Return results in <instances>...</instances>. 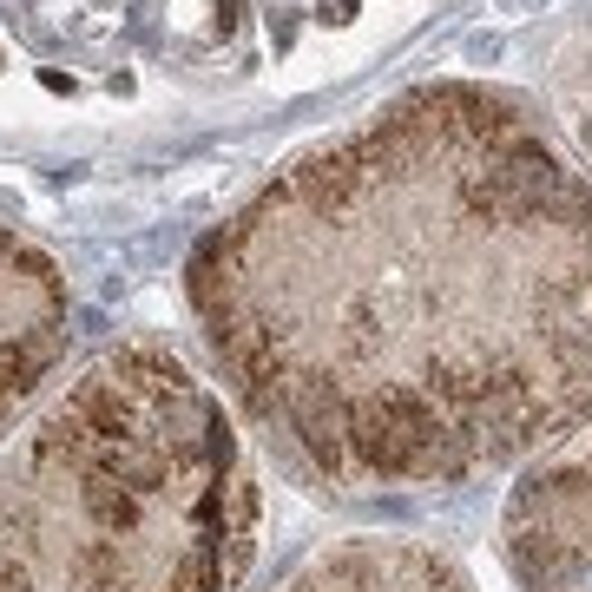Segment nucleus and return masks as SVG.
<instances>
[{
    "mask_svg": "<svg viewBox=\"0 0 592 592\" xmlns=\"http://www.w3.org/2000/svg\"><path fill=\"white\" fill-rule=\"evenodd\" d=\"M185 290L237 402L349 494L468 481L592 408V185L487 86L303 152Z\"/></svg>",
    "mask_w": 592,
    "mask_h": 592,
    "instance_id": "f257e3e1",
    "label": "nucleus"
},
{
    "mask_svg": "<svg viewBox=\"0 0 592 592\" xmlns=\"http://www.w3.org/2000/svg\"><path fill=\"white\" fill-rule=\"evenodd\" d=\"M250 553L244 441L172 349H106L0 441V592H231Z\"/></svg>",
    "mask_w": 592,
    "mask_h": 592,
    "instance_id": "f03ea898",
    "label": "nucleus"
},
{
    "mask_svg": "<svg viewBox=\"0 0 592 592\" xmlns=\"http://www.w3.org/2000/svg\"><path fill=\"white\" fill-rule=\"evenodd\" d=\"M507 566L520 592H592V421L520 474L507 500Z\"/></svg>",
    "mask_w": 592,
    "mask_h": 592,
    "instance_id": "7ed1b4c3",
    "label": "nucleus"
},
{
    "mask_svg": "<svg viewBox=\"0 0 592 592\" xmlns=\"http://www.w3.org/2000/svg\"><path fill=\"white\" fill-rule=\"evenodd\" d=\"M66 362V277L47 250L0 231V441Z\"/></svg>",
    "mask_w": 592,
    "mask_h": 592,
    "instance_id": "20e7f679",
    "label": "nucleus"
},
{
    "mask_svg": "<svg viewBox=\"0 0 592 592\" xmlns=\"http://www.w3.org/2000/svg\"><path fill=\"white\" fill-rule=\"evenodd\" d=\"M277 592H474L441 560L435 546L415 540H349L296 566Z\"/></svg>",
    "mask_w": 592,
    "mask_h": 592,
    "instance_id": "39448f33",
    "label": "nucleus"
}]
</instances>
